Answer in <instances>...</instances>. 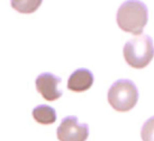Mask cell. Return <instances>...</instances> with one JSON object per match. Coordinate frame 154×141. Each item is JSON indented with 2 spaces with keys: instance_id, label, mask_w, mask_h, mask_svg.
Wrapping results in <instances>:
<instances>
[{
  "instance_id": "5b68a950",
  "label": "cell",
  "mask_w": 154,
  "mask_h": 141,
  "mask_svg": "<svg viewBox=\"0 0 154 141\" xmlns=\"http://www.w3.org/2000/svg\"><path fill=\"white\" fill-rule=\"evenodd\" d=\"M61 77L56 76L54 74L48 72L42 73L36 77L35 85L36 90L44 100L46 101H55L60 98L63 95L62 90L59 89V85L61 84Z\"/></svg>"
},
{
  "instance_id": "3957f363",
  "label": "cell",
  "mask_w": 154,
  "mask_h": 141,
  "mask_svg": "<svg viewBox=\"0 0 154 141\" xmlns=\"http://www.w3.org/2000/svg\"><path fill=\"white\" fill-rule=\"evenodd\" d=\"M138 90L131 80H118L108 90V102L118 112H127L136 105Z\"/></svg>"
},
{
  "instance_id": "6da1fadb",
  "label": "cell",
  "mask_w": 154,
  "mask_h": 141,
  "mask_svg": "<svg viewBox=\"0 0 154 141\" xmlns=\"http://www.w3.org/2000/svg\"><path fill=\"white\" fill-rule=\"evenodd\" d=\"M116 20L122 30L141 35L149 20L147 7L140 0H126L117 10Z\"/></svg>"
},
{
  "instance_id": "52a82bcc",
  "label": "cell",
  "mask_w": 154,
  "mask_h": 141,
  "mask_svg": "<svg viewBox=\"0 0 154 141\" xmlns=\"http://www.w3.org/2000/svg\"><path fill=\"white\" fill-rule=\"evenodd\" d=\"M32 116L39 124H53L56 121V112L50 105L41 104L33 109Z\"/></svg>"
},
{
  "instance_id": "9c48e42d",
  "label": "cell",
  "mask_w": 154,
  "mask_h": 141,
  "mask_svg": "<svg viewBox=\"0 0 154 141\" xmlns=\"http://www.w3.org/2000/svg\"><path fill=\"white\" fill-rule=\"evenodd\" d=\"M141 137L143 141H154V116H151L142 127Z\"/></svg>"
},
{
  "instance_id": "ba28073f",
  "label": "cell",
  "mask_w": 154,
  "mask_h": 141,
  "mask_svg": "<svg viewBox=\"0 0 154 141\" xmlns=\"http://www.w3.org/2000/svg\"><path fill=\"white\" fill-rule=\"evenodd\" d=\"M43 0H11L10 4L16 11L20 13H33L41 7Z\"/></svg>"
},
{
  "instance_id": "7a4b0ae2",
  "label": "cell",
  "mask_w": 154,
  "mask_h": 141,
  "mask_svg": "<svg viewBox=\"0 0 154 141\" xmlns=\"http://www.w3.org/2000/svg\"><path fill=\"white\" fill-rule=\"evenodd\" d=\"M123 54L126 63L133 69H144L154 57L153 39L149 35H136L125 44Z\"/></svg>"
},
{
  "instance_id": "277c9868",
  "label": "cell",
  "mask_w": 154,
  "mask_h": 141,
  "mask_svg": "<svg viewBox=\"0 0 154 141\" xmlns=\"http://www.w3.org/2000/svg\"><path fill=\"white\" fill-rule=\"evenodd\" d=\"M59 141H86L89 137V125L80 123L77 116H65L56 130Z\"/></svg>"
},
{
  "instance_id": "8992f818",
  "label": "cell",
  "mask_w": 154,
  "mask_h": 141,
  "mask_svg": "<svg viewBox=\"0 0 154 141\" xmlns=\"http://www.w3.org/2000/svg\"><path fill=\"white\" fill-rule=\"evenodd\" d=\"M94 77L92 72L88 69H78L70 75L68 80V89L72 92H85L92 86Z\"/></svg>"
}]
</instances>
